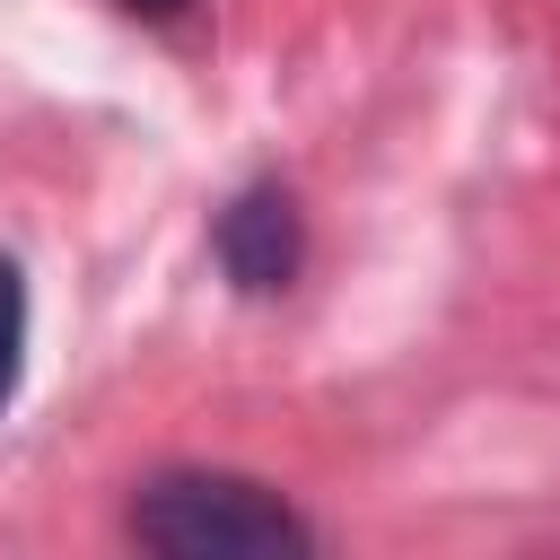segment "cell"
Returning <instances> with one entry per match:
<instances>
[{"label": "cell", "mask_w": 560, "mask_h": 560, "mask_svg": "<svg viewBox=\"0 0 560 560\" xmlns=\"http://www.w3.org/2000/svg\"><path fill=\"white\" fill-rule=\"evenodd\" d=\"M131 542L166 560H298L306 516L245 472H158L131 499Z\"/></svg>", "instance_id": "6da1fadb"}, {"label": "cell", "mask_w": 560, "mask_h": 560, "mask_svg": "<svg viewBox=\"0 0 560 560\" xmlns=\"http://www.w3.org/2000/svg\"><path fill=\"white\" fill-rule=\"evenodd\" d=\"M18 359H26V280L0 254V402L18 394Z\"/></svg>", "instance_id": "3957f363"}, {"label": "cell", "mask_w": 560, "mask_h": 560, "mask_svg": "<svg viewBox=\"0 0 560 560\" xmlns=\"http://www.w3.org/2000/svg\"><path fill=\"white\" fill-rule=\"evenodd\" d=\"M122 9H131V18H175L184 0H122Z\"/></svg>", "instance_id": "277c9868"}, {"label": "cell", "mask_w": 560, "mask_h": 560, "mask_svg": "<svg viewBox=\"0 0 560 560\" xmlns=\"http://www.w3.org/2000/svg\"><path fill=\"white\" fill-rule=\"evenodd\" d=\"M298 254H306V236H298V201H289L280 184H254V192H236V201L219 210V271H228L245 298L289 289V280H298Z\"/></svg>", "instance_id": "7a4b0ae2"}]
</instances>
